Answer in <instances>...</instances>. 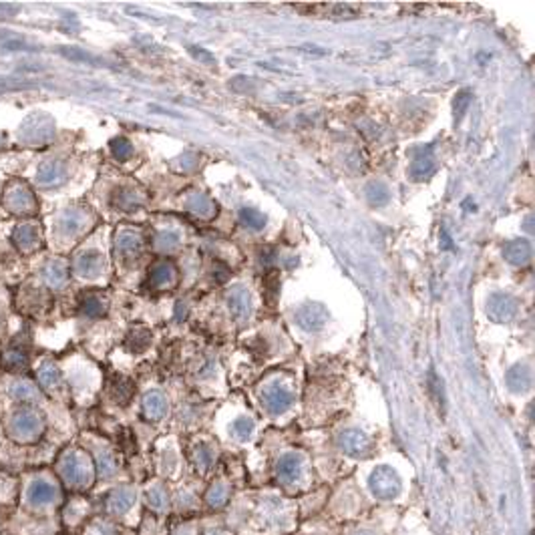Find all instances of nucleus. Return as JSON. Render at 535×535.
<instances>
[{"mask_svg": "<svg viewBox=\"0 0 535 535\" xmlns=\"http://www.w3.org/2000/svg\"><path fill=\"white\" fill-rule=\"evenodd\" d=\"M368 489L379 501H394L403 491V481L392 467L381 465L368 475Z\"/></svg>", "mask_w": 535, "mask_h": 535, "instance_id": "1", "label": "nucleus"}, {"mask_svg": "<svg viewBox=\"0 0 535 535\" xmlns=\"http://www.w3.org/2000/svg\"><path fill=\"white\" fill-rule=\"evenodd\" d=\"M4 208L16 215H29L36 209L34 193L25 181H12L4 191Z\"/></svg>", "mask_w": 535, "mask_h": 535, "instance_id": "2", "label": "nucleus"}, {"mask_svg": "<svg viewBox=\"0 0 535 535\" xmlns=\"http://www.w3.org/2000/svg\"><path fill=\"white\" fill-rule=\"evenodd\" d=\"M338 447L342 453L355 459H364L372 453V441L360 429H344L338 435Z\"/></svg>", "mask_w": 535, "mask_h": 535, "instance_id": "3", "label": "nucleus"}, {"mask_svg": "<svg viewBox=\"0 0 535 535\" xmlns=\"http://www.w3.org/2000/svg\"><path fill=\"white\" fill-rule=\"evenodd\" d=\"M276 475L286 487H296L304 481V459L298 453H284L276 463Z\"/></svg>", "mask_w": 535, "mask_h": 535, "instance_id": "4", "label": "nucleus"}, {"mask_svg": "<svg viewBox=\"0 0 535 535\" xmlns=\"http://www.w3.org/2000/svg\"><path fill=\"white\" fill-rule=\"evenodd\" d=\"M294 320H296L298 326L306 330V332H318V330L326 326L328 310L318 302H308V304L298 308Z\"/></svg>", "mask_w": 535, "mask_h": 535, "instance_id": "5", "label": "nucleus"}, {"mask_svg": "<svg viewBox=\"0 0 535 535\" xmlns=\"http://www.w3.org/2000/svg\"><path fill=\"white\" fill-rule=\"evenodd\" d=\"M517 310L519 302L511 294H493L487 302V316L497 324L511 322L517 316Z\"/></svg>", "mask_w": 535, "mask_h": 535, "instance_id": "6", "label": "nucleus"}, {"mask_svg": "<svg viewBox=\"0 0 535 535\" xmlns=\"http://www.w3.org/2000/svg\"><path fill=\"white\" fill-rule=\"evenodd\" d=\"M262 403L270 415H284L294 405V394L282 385H270L262 392Z\"/></svg>", "mask_w": 535, "mask_h": 535, "instance_id": "7", "label": "nucleus"}, {"mask_svg": "<svg viewBox=\"0 0 535 535\" xmlns=\"http://www.w3.org/2000/svg\"><path fill=\"white\" fill-rule=\"evenodd\" d=\"M141 248H143V238L135 230H121L115 238V252L125 262L137 260L141 254Z\"/></svg>", "mask_w": 535, "mask_h": 535, "instance_id": "8", "label": "nucleus"}, {"mask_svg": "<svg viewBox=\"0 0 535 535\" xmlns=\"http://www.w3.org/2000/svg\"><path fill=\"white\" fill-rule=\"evenodd\" d=\"M437 169V161H435V155H433V149H420L416 151L415 159L411 163V178L415 181H423V179H429Z\"/></svg>", "mask_w": 535, "mask_h": 535, "instance_id": "9", "label": "nucleus"}, {"mask_svg": "<svg viewBox=\"0 0 535 535\" xmlns=\"http://www.w3.org/2000/svg\"><path fill=\"white\" fill-rule=\"evenodd\" d=\"M532 254L534 248L527 239H513L503 248V258L513 266H525L532 260Z\"/></svg>", "mask_w": 535, "mask_h": 535, "instance_id": "10", "label": "nucleus"}, {"mask_svg": "<svg viewBox=\"0 0 535 535\" xmlns=\"http://www.w3.org/2000/svg\"><path fill=\"white\" fill-rule=\"evenodd\" d=\"M12 239H14L16 248L23 250V252H32V250H36L38 243H40V232H38V226H36V224H30V222L21 224V226L14 230Z\"/></svg>", "mask_w": 535, "mask_h": 535, "instance_id": "11", "label": "nucleus"}, {"mask_svg": "<svg viewBox=\"0 0 535 535\" xmlns=\"http://www.w3.org/2000/svg\"><path fill=\"white\" fill-rule=\"evenodd\" d=\"M228 306L230 312L234 316V320L238 322H246L252 314V302H250V294L243 288H236L230 296H228Z\"/></svg>", "mask_w": 535, "mask_h": 535, "instance_id": "12", "label": "nucleus"}, {"mask_svg": "<svg viewBox=\"0 0 535 535\" xmlns=\"http://www.w3.org/2000/svg\"><path fill=\"white\" fill-rule=\"evenodd\" d=\"M176 278V268L167 260H159L149 268V286L151 288H163L171 284Z\"/></svg>", "mask_w": 535, "mask_h": 535, "instance_id": "13", "label": "nucleus"}, {"mask_svg": "<svg viewBox=\"0 0 535 535\" xmlns=\"http://www.w3.org/2000/svg\"><path fill=\"white\" fill-rule=\"evenodd\" d=\"M143 415L149 420H161L167 415V399L159 390H151L143 399Z\"/></svg>", "mask_w": 535, "mask_h": 535, "instance_id": "14", "label": "nucleus"}, {"mask_svg": "<svg viewBox=\"0 0 535 535\" xmlns=\"http://www.w3.org/2000/svg\"><path fill=\"white\" fill-rule=\"evenodd\" d=\"M506 381L511 392H525L532 387V372L525 364H515L507 370Z\"/></svg>", "mask_w": 535, "mask_h": 535, "instance_id": "15", "label": "nucleus"}, {"mask_svg": "<svg viewBox=\"0 0 535 535\" xmlns=\"http://www.w3.org/2000/svg\"><path fill=\"white\" fill-rule=\"evenodd\" d=\"M85 219H87V215L83 211H67V213L60 215L57 230H59L60 236H64V238L77 236L85 228Z\"/></svg>", "mask_w": 535, "mask_h": 535, "instance_id": "16", "label": "nucleus"}, {"mask_svg": "<svg viewBox=\"0 0 535 535\" xmlns=\"http://www.w3.org/2000/svg\"><path fill=\"white\" fill-rule=\"evenodd\" d=\"M101 268H103V260L97 252H85L75 260V272L85 278L97 276L101 272Z\"/></svg>", "mask_w": 535, "mask_h": 535, "instance_id": "17", "label": "nucleus"}, {"mask_svg": "<svg viewBox=\"0 0 535 535\" xmlns=\"http://www.w3.org/2000/svg\"><path fill=\"white\" fill-rule=\"evenodd\" d=\"M64 178V169H62V163L60 161H45L38 171H36V179L40 185H59L60 181Z\"/></svg>", "mask_w": 535, "mask_h": 535, "instance_id": "18", "label": "nucleus"}, {"mask_svg": "<svg viewBox=\"0 0 535 535\" xmlns=\"http://www.w3.org/2000/svg\"><path fill=\"white\" fill-rule=\"evenodd\" d=\"M191 463H193V467H195L198 471L208 473L209 469L213 467V463H215V453H213V449H211L208 443L195 445V449L191 451Z\"/></svg>", "mask_w": 535, "mask_h": 535, "instance_id": "19", "label": "nucleus"}, {"mask_svg": "<svg viewBox=\"0 0 535 535\" xmlns=\"http://www.w3.org/2000/svg\"><path fill=\"white\" fill-rule=\"evenodd\" d=\"M185 204H187V209H191L193 213H198L200 217H206V219L213 217V213L217 211L215 204L209 200L206 193H191Z\"/></svg>", "mask_w": 535, "mask_h": 535, "instance_id": "20", "label": "nucleus"}, {"mask_svg": "<svg viewBox=\"0 0 535 535\" xmlns=\"http://www.w3.org/2000/svg\"><path fill=\"white\" fill-rule=\"evenodd\" d=\"M141 204H143L141 195L133 189H127V187L117 189L115 195H113V206L121 211H135Z\"/></svg>", "mask_w": 535, "mask_h": 535, "instance_id": "21", "label": "nucleus"}, {"mask_svg": "<svg viewBox=\"0 0 535 535\" xmlns=\"http://www.w3.org/2000/svg\"><path fill=\"white\" fill-rule=\"evenodd\" d=\"M228 499H230V487H228L226 481H215L208 489V493H206V503H208V507H211V509H222V507H226Z\"/></svg>", "mask_w": 535, "mask_h": 535, "instance_id": "22", "label": "nucleus"}, {"mask_svg": "<svg viewBox=\"0 0 535 535\" xmlns=\"http://www.w3.org/2000/svg\"><path fill=\"white\" fill-rule=\"evenodd\" d=\"M2 362H4V366L10 368V370H21V368H27V366H29V355H27V350H25L23 346L14 344V346H10V348L4 350Z\"/></svg>", "mask_w": 535, "mask_h": 535, "instance_id": "23", "label": "nucleus"}, {"mask_svg": "<svg viewBox=\"0 0 535 535\" xmlns=\"http://www.w3.org/2000/svg\"><path fill=\"white\" fill-rule=\"evenodd\" d=\"M43 276H45V280H47V284H49L51 288H59V286H62V284L67 282L69 272H67V266H64L60 260H53V262H49V264L45 266Z\"/></svg>", "mask_w": 535, "mask_h": 535, "instance_id": "24", "label": "nucleus"}, {"mask_svg": "<svg viewBox=\"0 0 535 535\" xmlns=\"http://www.w3.org/2000/svg\"><path fill=\"white\" fill-rule=\"evenodd\" d=\"M149 342H151V332L145 330V328H135V330L129 332L125 344H127V348H129L131 353L139 355V353H143V350L147 348Z\"/></svg>", "mask_w": 535, "mask_h": 535, "instance_id": "25", "label": "nucleus"}, {"mask_svg": "<svg viewBox=\"0 0 535 535\" xmlns=\"http://www.w3.org/2000/svg\"><path fill=\"white\" fill-rule=\"evenodd\" d=\"M366 198L372 206H385L390 198V191H388L387 183L383 181H370L366 185Z\"/></svg>", "mask_w": 535, "mask_h": 535, "instance_id": "26", "label": "nucleus"}, {"mask_svg": "<svg viewBox=\"0 0 535 535\" xmlns=\"http://www.w3.org/2000/svg\"><path fill=\"white\" fill-rule=\"evenodd\" d=\"M105 310H107V308H105V302L97 296V294H85L83 300H81V312H83L85 316H89V318L103 316Z\"/></svg>", "mask_w": 535, "mask_h": 535, "instance_id": "27", "label": "nucleus"}, {"mask_svg": "<svg viewBox=\"0 0 535 535\" xmlns=\"http://www.w3.org/2000/svg\"><path fill=\"white\" fill-rule=\"evenodd\" d=\"M133 394V383L129 379H123V377H115L113 383H111V396L119 403V405H125Z\"/></svg>", "mask_w": 535, "mask_h": 535, "instance_id": "28", "label": "nucleus"}, {"mask_svg": "<svg viewBox=\"0 0 535 535\" xmlns=\"http://www.w3.org/2000/svg\"><path fill=\"white\" fill-rule=\"evenodd\" d=\"M147 501L149 506L153 507L155 511H167V509H169V495H167V491H165L163 485H153V487H149Z\"/></svg>", "mask_w": 535, "mask_h": 535, "instance_id": "29", "label": "nucleus"}, {"mask_svg": "<svg viewBox=\"0 0 535 535\" xmlns=\"http://www.w3.org/2000/svg\"><path fill=\"white\" fill-rule=\"evenodd\" d=\"M239 222H241L246 228L256 230V232L264 230V226H266V217H264V213L258 211V209H250V208H243L241 211H239Z\"/></svg>", "mask_w": 535, "mask_h": 535, "instance_id": "30", "label": "nucleus"}, {"mask_svg": "<svg viewBox=\"0 0 535 535\" xmlns=\"http://www.w3.org/2000/svg\"><path fill=\"white\" fill-rule=\"evenodd\" d=\"M14 425H16V433H21V435H32L40 429V420L29 411H23L16 416Z\"/></svg>", "mask_w": 535, "mask_h": 535, "instance_id": "31", "label": "nucleus"}, {"mask_svg": "<svg viewBox=\"0 0 535 535\" xmlns=\"http://www.w3.org/2000/svg\"><path fill=\"white\" fill-rule=\"evenodd\" d=\"M38 381H40V385L47 388H57L60 385V381H62V377H60V370L57 366H53V364H45L40 370H38Z\"/></svg>", "mask_w": 535, "mask_h": 535, "instance_id": "32", "label": "nucleus"}, {"mask_svg": "<svg viewBox=\"0 0 535 535\" xmlns=\"http://www.w3.org/2000/svg\"><path fill=\"white\" fill-rule=\"evenodd\" d=\"M45 304H47V296L38 290V288H32L29 290L25 298H23V306L30 310V312H38V310H43L45 308Z\"/></svg>", "mask_w": 535, "mask_h": 535, "instance_id": "33", "label": "nucleus"}, {"mask_svg": "<svg viewBox=\"0 0 535 535\" xmlns=\"http://www.w3.org/2000/svg\"><path fill=\"white\" fill-rule=\"evenodd\" d=\"M254 429H256V425L248 416H239L234 420V435L238 437L239 441H248L254 435Z\"/></svg>", "mask_w": 535, "mask_h": 535, "instance_id": "34", "label": "nucleus"}, {"mask_svg": "<svg viewBox=\"0 0 535 535\" xmlns=\"http://www.w3.org/2000/svg\"><path fill=\"white\" fill-rule=\"evenodd\" d=\"M111 153H113V157H115V159L125 161V159H129V157H131L133 147H131V143H129L125 137H117V139H113V141H111Z\"/></svg>", "mask_w": 535, "mask_h": 535, "instance_id": "35", "label": "nucleus"}, {"mask_svg": "<svg viewBox=\"0 0 535 535\" xmlns=\"http://www.w3.org/2000/svg\"><path fill=\"white\" fill-rule=\"evenodd\" d=\"M469 103H471V93H469V91H461V93L457 95L455 103H453L455 121H461V117L465 115V111H467V107H469Z\"/></svg>", "mask_w": 535, "mask_h": 535, "instance_id": "36", "label": "nucleus"}, {"mask_svg": "<svg viewBox=\"0 0 535 535\" xmlns=\"http://www.w3.org/2000/svg\"><path fill=\"white\" fill-rule=\"evenodd\" d=\"M133 503H135V493H133L131 489H123V491H119V493L115 495V509L121 511V513L127 511Z\"/></svg>", "mask_w": 535, "mask_h": 535, "instance_id": "37", "label": "nucleus"}, {"mask_svg": "<svg viewBox=\"0 0 535 535\" xmlns=\"http://www.w3.org/2000/svg\"><path fill=\"white\" fill-rule=\"evenodd\" d=\"M189 53H191V57L198 60H202V62H206V64H213L215 59H213V55L208 53L206 49H200V47H189Z\"/></svg>", "mask_w": 535, "mask_h": 535, "instance_id": "38", "label": "nucleus"}, {"mask_svg": "<svg viewBox=\"0 0 535 535\" xmlns=\"http://www.w3.org/2000/svg\"><path fill=\"white\" fill-rule=\"evenodd\" d=\"M157 239H159V246H161V248H167V246H176L179 236L178 234H161Z\"/></svg>", "mask_w": 535, "mask_h": 535, "instance_id": "39", "label": "nucleus"}, {"mask_svg": "<svg viewBox=\"0 0 535 535\" xmlns=\"http://www.w3.org/2000/svg\"><path fill=\"white\" fill-rule=\"evenodd\" d=\"M14 394H19V396H30L32 394V388L27 383H19V385H14Z\"/></svg>", "mask_w": 535, "mask_h": 535, "instance_id": "40", "label": "nucleus"}, {"mask_svg": "<svg viewBox=\"0 0 535 535\" xmlns=\"http://www.w3.org/2000/svg\"><path fill=\"white\" fill-rule=\"evenodd\" d=\"M204 535H228L224 530H219V527H208Z\"/></svg>", "mask_w": 535, "mask_h": 535, "instance_id": "41", "label": "nucleus"}, {"mask_svg": "<svg viewBox=\"0 0 535 535\" xmlns=\"http://www.w3.org/2000/svg\"><path fill=\"white\" fill-rule=\"evenodd\" d=\"M358 535H374V534H368V532H362V534H358Z\"/></svg>", "mask_w": 535, "mask_h": 535, "instance_id": "42", "label": "nucleus"}]
</instances>
